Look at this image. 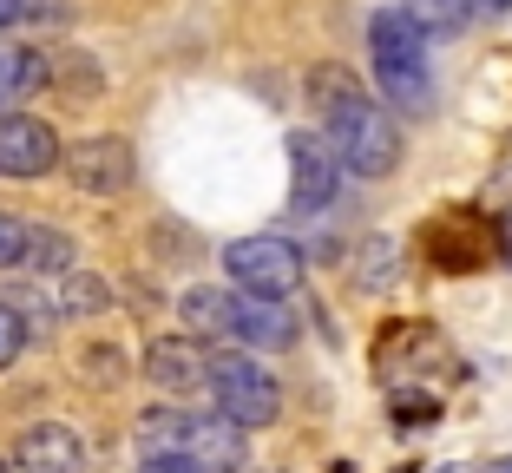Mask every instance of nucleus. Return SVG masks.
Returning a JSON list of instances; mask_svg holds the SVG:
<instances>
[{"label":"nucleus","mask_w":512,"mask_h":473,"mask_svg":"<svg viewBox=\"0 0 512 473\" xmlns=\"http://www.w3.org/2000/svg\"><path fill=\"white\" fill-rule=\"evenodd\" d=\"M309 99H316L322 125H329L322 138H329V152L342 158V171H355V178H388V171L401 165V138H394L388 106H375L342 66H316V73H309Z\"/></svg>","instance_id":"nucleus-1"},{"label":"nucleus","mask_w":512,"mask_h":473,"mask_svg":"<svg viewBox=\"0 0 512 473\" xmlns=\"http://www.w3.org/2000/svg\"><path fill=\"white\" fill-rule=\"evenodd\" d=\"M40 79H46V60L33 53V46H7L0 40V106H20Z\"/></svg>","instance_id":"nucleus-12"},{"label":"nucleus","mask_w":512,"mask_h":473,"mask_svg":"<svg viewBox=\"0 0 512 473\" xmlns=\"http://www.w3.org/2000/svg\"><path fill=\"white\" fill-rule=\"evenodd\" d=\"M20 14H27V0H0V27H14Z\"/></svg>","instance_id":"nucleus-21"},{"label":"nucleus","mask_w":512,"mask_h":473,"mask_svg":"<svg viewBox=\"0 0 512 473\" xmlns=\"http://www.w3.org/2000/svg\"><path fill=\"white\" fill-rule=\"evenodd\" d=\"M99 303H106V290H99L92 276L66 270V283H60V309H66V316H86V309H99Z\"/></svg>","instance_id":"nucleus-16"},{"label":"nucleus","mask_w":512,"mask_h":473,"mask_svg":"<svg viewBox=\"0 0 512 473\" xmlns=\"http://www.w3.org/2000/svg\"><path fill=\"white\" fill-rule=\"evenodd\" d=\"M486 473H512V454H506V460H493V467H486Z\"/></svg>","instance_id":"nucleus-24"},{"label":"nucleus","mask_w":512,"mask_h":473,"mask_svg":"<svg viewBox=\"0 0 512 473\" xmlns=\"http://www.w3.org/2000/svg\"><path fill=\"white\" fill-rule=\"evenodd\" d=\"M204 388H211L217 414L237 421L243 434L270 428L276 414H283V388H276V375L256 362V355H211V362H204Z\"/></svg>","instance_id":"nucleus-4"},{"label":"nucleus","mask_w":512,"mask_h":473,"mask_svg":"<svg viewBox=\"0 0 512 473\" xmlns=\"http://www.w3.org/2000/svg\"><path fill=\"white\" fill-rule=\"evenodd\" d=\"M20 349H27V316L20 303H0V368H14Z\"/></svg>","instance_id":"nucleus-17"},{"label":"nucleus","mask_w":512,"mask_h":473,"mask_svg":"<svg viewBox=\"0 0 512 473\" xmlns=\"http://www.w3.org/2000/svg\"><path fill=\"white\" fill-rule=\"evenodd\" d=\"M368 53H375V86L388 106L401 112H427L434 106V73H427V33L401 14V7H381L368 20Z\"/></svg>","instance_id":"nucleus-3"},{"label":"nucleus","mask_w":512,"mask_h":473,"mask_svg":"<svg viewBox=\"0 0 512 473\" xmlns=\"http://www.w3.org/2000/svg\"><path fill=\"white\" fill-rule=\"evenodd\" d=\"M20 473H86V447H79L73 428L46 421L20 441Z\"/></svg>","instance_id":"nucleus-11"},{"label":"nucleus","mask_w":512,"mask_h":473,"mask_svg":"<svg viewBox=\"0 0 512 473\" xmlns=\"http://www.w3.org/2000/svg\"><path fill=\"white\" fill-rule=\"evenodd\" d=\"M60 165V138L33 112H0V178H46Z\"/></svg>","instance_id":"nucleus-7"},{"label":"nucleus","mask_w":512,"mask_h":473,"mask_svg":"<svg viewBox=\"0 0 512 473\" xmlns=\"http://www.w3.org/2000/svg\"><path fill=\"white\" fill-rule=\"evenodd\" d=\"M224 270L237 290L250 296H296L302 283V250L289 237H270V230H256V237H237L224 244Z\"/></svg>","instance_id":"nucleus-5"},{"label":"nucleus","mask_w":512,"mask_h":473,"mask_svg":"<svg viewBox=\"0 0 512 473\" xmlns=\"http://www.w3.org/2000/svg\"><path fill=\"white\" fill-rule=\"evenodd\" d=\"M230 342H250V349H289V342H296V316L283 309V296L230 290Z\"/></svg>","instance_id":"nucleus-8"},{"label":"nucleus","mask_w":512,"mask_h":473,"mask_svg":"<svg viewBox=\"0 0 512 473\" xmlns=\"http://www.w3.org/2000/svg\"><path fill=\"white\" fill-rule=\"evenodd\" d=\"M362 257L375 263V270H362V283H368V290H388V263L401 270V250H394V244H368Z\"/></svg>","instance_id":"nucleus-18"},{"label":"nucleus","mask_w":512,"mask_h":473,"mask_svg":"<svg viewBox=\"0 0 512 473\" xmlns=\"http://www.w3.org/2000/svg\"><path fill=\"white\" fill-rule=\"evenodd\" d=\"M138 441H145V454H184L197 473H243V467H250L243 428L224 421V414L151 408V414H138Z\"/></svg>","instance_id":"nucleus-2"},{"label":"nucleus","mask_w":512,"mask_h":473,"mask_svg":"<svg viewBox=\"0 0 512 473\" xmlns=\"http://www.w3.org/2000/svg\"><path fill=\"white\" fill-rule=\"evenodd\" d=\"M342 191V158L329 152L322 132H289V211L322 217Z\"/></svg>","instance_id":"nucleus-6"},{"label":"nucleus","mask_w":512,"mask_h":473,"mask_svg":"<svg viewBox=\"0 0 512 473\" xmlns=\"http://www.w3.org/2000/svg\"><path fill=\"white\" fill-rule=\"evenodd\" d=\"M20 270L66 276L73 270V237H60V230H27V237H20Z\"/></svg>","instance_id":"nucleus-13"},{"label":"nucleus","mask_w":512,"mask_h":473,"mask_svg":"<svg viewBox=\"0 0 512 473\" xmlns=\"http://www.w3.org/2000/svg\"><path fill=\"white\" fill-rule=\"evenodd\" d=\"M20 237H27V224L0 211V270H14V263H20Z\"/></svg>","instance_id":"nucleus-19"},{"label":"nucleus","mask_w":512,"mask_h":473,"mask_svg":"<svg viewBox=\"0 0 512 473\" xmlns=\"http://www.w3.org/2000/svg\"><path fill=\"white\" fill-rule=\"evenodd\" d=\"M499 250H506V263H512V211H506V224H499Z\"/></svg>","instance_id":"nucleus-23"},{"label":"nucleus","mask_w":512,"mask_h":473,"mask_svg":"<svg viewBox=\"0 0 512 473\" xmlns=\"http://www.w3.org/2000/svg\"><path fill=\"white\" fill-rule=\"evenodd\" d=\"M512 0H473V14H506Z\"/></svg>","instance_id":"nucleus-22"},{"label":"nucleus","mask_w":512,"mask_h":473,"mask_svg":"<svg viewBox=\"0 0 512 473\" xmlns=\"http://www.w3.org/2000/svg\"><path fill=\"white\" fill-rule=\"evenodd\" d=\"M0 473H7V460H0Z\"/></svg>","instance_id":"nucleus-26"},{"label":"nucleus","mask_w":512,"mask_h":473,"mask_svg":"<svg viewBox=\"0 0 512 473\" xmlns=\"http://www.w3.org/2000/svg\"><path fill=\"white\" fill-rule=\"evenodd\" d=\"M401 14L414 20L421 33H434V40H447V33H460L473 20V0H401Z\"/></svg>","instance_id":"nucleus-14"},{"label":"nucleus","mask_w":512,"mask_h":473,"mask_svg":"<svg viewBox=\"0 0 512 473\" xmlns=\"http://www.w3.org/2000/svg\"><path fill=\"white\" fill-rule=\"evenodd\" d=\"M138 473H197V467L184 454H145V467H138Z\"/></svg>","instance_id":"nucleus-20"},{"label":"nucleus","mask_w":512,"mask_h":473,"mask_svg":"<svg viewBox=\"0 0 512 473\" xmlns=\"http://www.w3.org/2000/svg\"><path fill=\"white\" fill-rule=\"evenodd\" d=\"M191 336H230V290H184Z\"/></svg>","instance_id":"nucleus-15"},{"label":"nucleus","mask_w":512,"mask_h":473,"mask_svg":"<svg viewBox=\"0 0 512 473\" xmlns=\"http://www.w3.org/2000/svg\"><path fill=\"white\" fill-rule=\"evenodd\" d=\"M145 375L158 388H171V395H191V388H204V349H197L191 336H165L145 349Z\"/></svg>","instance_id":"nucleus-10"},{"label":"nucleus","mask_w":512,"mask_h":473,"mask_svg":"<svg viewBox=\"0 0 512 473\" xmlns=\"http://www.w3.org/2000/svg\"><path fill=\"white\" fill-rule=\"evenodd\" d=\"M434 473H460V467H434Z\"/></svg>","instance_id":"nucleus-25"},{"label":"nucleus","mask_w":512,"mask_h":473,"mask_svg":"<svg viewBox=\"0 0 512 473\" xmlns=\"http://www.w3.org/2000/svg\"><path fill=\"white\" fill-rule=\"evenodd\" d=\"M66 171H73V184L92 191V198L125 191V184H132V145H125V138H86V145L66 158Z\"/></svg>","instance_id":"nucleus-9"}]
</instances>
